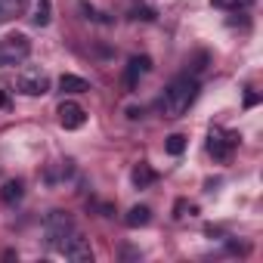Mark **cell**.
<instances>
[{"label":"cell","instance_id":"ba28073f","mask_svg":"<svg viewBox=\"0 0 263 263\" xmlns=\"http://www.w3.org/2000/svg\"><path fill=\"white\" fill-rule=\"evenodd\" d=\"M149 71H152V59H149V56H134V59H130V65H127L124 84L134 90V87H137V81H140L143 74H149Z\"/></svg>","mask_w":263,"mask_h":263},{"label":"cell","instance_id":"7a4b0ae2","mask_svg":"<svg viewBox=\"0 0 263 263\" xmlns=\"http://www.w3.org/2000/svg\"><path fill=\"white\" fill-rule=\"evenodd\" d=\"M74 232H78V226H74V220H71L65 211H50V214H47V220H44V235H47V245H50L53 251H62L65 241H68Z\"/></svg>","mask_w":263,"mask_h":263},{"label":"cell","instance_id":"7c38bea8","mask_svg":"<svg viewBox=\"0 0 263 263\" xmlns=\"http://www.w3.org/2000/svg\"><path fill=\"white\" fill-rule=\"evenodd\" d=\"M59 90L62 93H87L90 90V81H84L78 74H62L59 78Z\"/></svg>","mask_w":263,"mask_h":263},{"label":"cell","instance_id":"9a60e30c","mask_svg":"<svg viewBox=\"0 0 263 263\" xmlns=\"http://www.w3.org/2000/svg\"><path fill=\"white\" fill-rule=\"evenodd\" d=\"M164 149H167L171 155H183V149H186V137H183V134H174V137H167Z\"/></svg>","mask_w":263,"mask_h":263},{"label":"cell","instance_id":"5b68a950","mask_svg":"<svg viewBox=\"0 0 263 263\" xmlns=\"http://www.w3.org/2000/svg\"><path fill=\"white\" fill-rule=\"evenodd\" d=\"M16 90L25 93V96H44V93H50V74L41 71V68L22 71V74L16 78Z\"/></svg>","mask_w":263,"mask_h":263},{"label":"cell","instance_id":"3957f363","mask_svg":"<svg viewBox=\"0 0 263 263\" xmlns=\"http://www.w3.org/2000/svg\"><path fill=\"white\" fill-rule=\"evenodd\" d=\"M31 56L28 34H7L0 37V68H16Z\"/></svg>","mask_w":263,"mask_h":263},{"label":"cell","instance_id":"6da1fadb","mask_svg":"<svg viewBox=\"0 0 263 263\" xmlns=\"http://www.w3.org/2000/svg\"><path fill=\"white\" fill-rule=\"evenodd\" d=\"M198 99V78H189V74H180L167 84V90L161 93L158 99V108L164 118H183L192 102Z\"/></svg>","mask_w":263,"mask_h":263},{"label":"cell","instance_id":"4fadbf2b","mask_svg":"<svg viewBox=\"0 0 263 263\" xmlns=\"http://www.w3.org/2000/svg\"><path fill=\"white\" fill-rule=\"evenodd\" d=\"M22 195H25V186H22L19 180H10V183L4 186V192H0V198H4L7 204H16V201H22Z\"/></svg>","mask_w":263,"mask_h":263},{"label":"cell","instance_id":"5bb4252c","mask_svg":"<svg viewBox=\"0 0 263 263\" xmlns=\"http://www.w3.org/2000/svg\"><path fill=\"white\" fill-rule=\"evenodd\" d=\"M31 22H34L37 28H47V25H50V0H37V7H34V16H31Z\"/></svg>","mask_w":263,"mask_h":263},{"label":"cell","instance_id":"9c48e42d","mask_svg":"<svg viewBox=\"0 0 263 263\" xmlns=\"http://www.w3.org/2000/svg\"><path fill=\"white\" fill-rule=\"evenodd\" d=\"M25 10H28V0H0V25L25 16Z\"/></svg>","mask_w":263,"mask_h":263},{"label":"cell","instance_id":"8fae6325","mask_svg":"<svg viewBox=\"0 0 263 263\" xmlns=\"http://www.w3.org/2000/svg\"><path fill=\"white\" fill-rule=\"evenodd\" d=\"M130 180H134V186H137V189H146V186H152V183L158 180V174H155L149 164H137V167H134V174H130Z\"/></svg>","mask_w":263,"mask_h":263},{"label":"cell","instance_id":"8992f818","mask_svg":"<svg viewBox=\"0 0 263 263\" xmlns=\"http://www.w3.org/2000/svg\"><path fill=\"white\" fill-rule=\"evenodd\" d=\"M59 254L68 257V260H74V263H90V260H93V248H90V241H87L81 232H74V235L65 241V248H62Z\"/></svg>","mask_w":263,"mask_h":263},{"label":"cell","instance_id":"30bf717a","mask_svg":"<svg viewBox=\"0 0 263 263\" xmlns=\"http://www.w3.org/2000/svg\"><path fill=\"white\" fill-rule=\"evenodd\" d=\"M149 220H152V211H149L146 204H137V208H130V211H127V217H124V223H127L130 229L149 226Z\"/></svg>","mask_w":263,"mask_h":263},{"label":"cell","instance_id":"277c9868","mask_svg":"<svg viewBox=\"0 0 263 263\" xmlns=\"http://www.w3.org/2000/svg\"><path fill=\"white\" fill-rule=\"evenodd\" d=\"M238 140H241L238 134H229V130H223V127H214V130H211V137H208V152L214 155V161L226 164V161L232 158Z\"/></svg>","mask_w":263,"mask_h":263},{"label":"cell","instance_id":"52a82bcc","mask_svg":"<svg viewBox=\"0 0 263 263\" xmlns=\"http://www.w3.org/2000/svg\"><path fill=\"white\" fill-rule=\"evenodd\" d=\"M56 115H59V124H62L65 130H78V127L87 124V111H84L78 102H62Z\"/></svg>","mask_w":263,"mask_h":263}]
</instances>
